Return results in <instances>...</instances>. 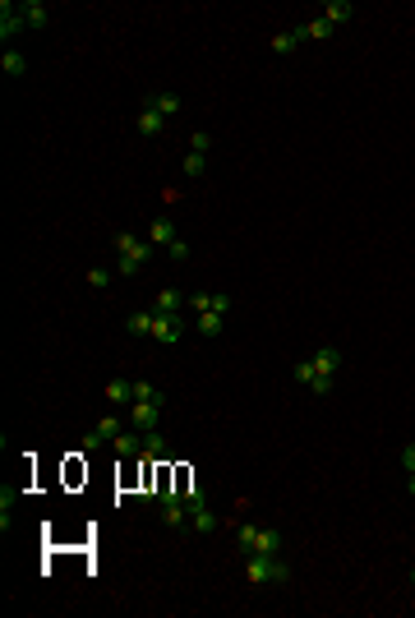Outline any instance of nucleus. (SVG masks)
I'll return each mask as SVG.
<instances>
[{"label":"nucleus","instance_id":"f257e3e1","mask_svg":"<svg viewBox=\"0 0 415 618\" xmlns=\"http://www.w3.org/2000/svg\"><path fill=\"white\" fill-rule=\"evenodd\" d=\"M245 577H250V586H263V582H286V577H291V567H286L277 554H250V563H245Z\"/></svg>","mask_w":415,"mask_h":618},{"label":"nucleus","instance_id":"f03ea898","mask_svg":"<svg viewBox=\"0 0 415 618\" xmlns=\"http://www.w3.org/2000/svg\"><path fill=\"white\" fill-rule=\"evenodd\" d=\"M240 549L245 554H277V549H282V535L268 531V526H240Z\"/></svg>","mask_w":415,"mask_h":618},{"label":"nucleus","instance_id":"7ed1b4c3","mask_svg":"<svg viewBox=\"0 0 415 618\" xmlns=\"http://www.w3.org/2000/svg\"><path fill=\"white\" fill-rule=\"evenodd\" d=\"M337 365H342V356H337V346H319V356H314V369H319V383H314L309 392H328L332 383H337Z\"/></svg>","mask_w":415,"mask_h":618},{"label":"nucleus","instance_id":"20e7f679","mask_svg":"<svg viewBox=\"0 0 415 618\" xmlns=\"http://www.w3.org/2000/svg\"><path fill=\"white\" fill-rule=\"evenodd\" d=\"M185 314H153V341H162V346H175V341L185 337Z\"/></svg>","mask_w":415,"mask_h":618},{"label":"nucleus","instance_id":"39448f33","mask_svg":"<svg viewBox=\"0 0 415 618\" xmlns=\"http://www.w3.org/2000/svg\"><path fill=\"white\" fill-rule=\"evenodd\" d=\"M116 438H121V416H116V411H106V416L97 420L93 434H83V448H88V453H97L102 443H116Z\"/></svg>","mask_w":415,"mask_h":618},{"label":"nucleus","instance_id":"423d86ee","mask_svg":"<svg viewBox=\"0 0 415 618\" xmlns=\"http://www.w3.org/2000/svg\"><path fill=\"white\" fill-rule=\"evenodd\" d=\"M166 401H130V425L138 434H148V429H157V416H162Z\"/></svg>","mask_w":415,"mask_h":618},{"label":"nucleus","instance_id":"0eeeda50","mask_svg":"<svg viewBox=\"0 0 415 618\" xmlns=\"http://www.w3.org/2000/svg\"><path fill=\"white\" fill-rule=\"evenodd\" d=\"M153 249H157L153 240H138V249H130V254H121V277H134V272L143 268L148 259H153Z\"/></svg>","mask_w":415,"mask_h":618},{"label":"nucleus","instance_id":"6e6552de","mask_svg":"<svg viewBox=\"0 0 415 618\" xmlns=\"http://www.w3.org/2000/svg\"><path fill=\"white\" fill-rule=\"evenodd\" d=\"M19 28H28V24H24V9H19V5H9V0H5V5H0V37L9 42V37H14Z\"/></svg>","mask_w":415,"mask_h":618},{"label":"nucleus","instance_id":"1a4fd4ad","mask_svg":"<svg viewBox=\"0 0 415 618\" xmlns=\"http://www.w3.org/2000/svg\"><path fill=\"white\" fill-rule=\"evenodd\" d=\"M162 120H166V115H162V111H153V106H148V102H143V111H138V120H134V130H138V134H143V139H157V134H162Z\"/></svg>","mask_w":415,"mask_h":618},{"label":"nucleus","instance_id":"9d476101","mask_svg":"<svg viewBox=\"0 0 415 618\" xmlns=\"http://www.w3.org/2000/svg\"><path fill=\"white\" fill-rule=\"evenodd\" d=\"M162 522L175 526V531H190V508H185V498H175V503H162Z\"/></svg>","mask_w":415,"mask_h":618},{"label":"nucleus","instance_id":"9b49d317","mask_svg":"<svg viewBox=\"0 0 415 618\" xmlns=\"http://www.w3.org/2000/svg\"><path fill=\"white\" fill-rule=\"evenodd\" d=\"M217 526H222V517H217L212 513V508H194V513H190V531H199V535H208V531H217Z\"/></svg>","mask_w":415,"mask_h":618},{"label":"nucleus","instance_id":"f8f14e48","mask_svg":"<svg viewBox=\"0 0 415 618\" xmlns=\"http://www.w3.org/2000/svg\"><path fill=\"white\" fill-rule=\"evenodd\" d=\"M180 309H185V291H175V287L157 291V305H153V314H180Z\"/></svg>","mask_w":415,"mask_h":618},{"label":"nucleus","instance_id":"ddd939ff","mask_svg":"<svg viewBox=\"0 0 415 618\" xmlns=\"http://www.w3.org/2000/svg\"><path fill=\"white\" fill-rule=\"evenodd\" d=\"M300 42H309V33H304V28H286V33H277V37H272V51H277V56H286V51H295Z\"/></svg>","mask_w":415,"mask_h":618},{"label":"nucleus","instance_id":"4468645a","mask_svg":"<svg viewBox=\"0 0 415 618\" xmlns=\"http://www.w3.org/2000/svg\"><path fill=\"white\" fill-rule=\"evenodd\" d=\"M323 19H328L332 28H337V24H351V19H355V5H351V0H328V5H323Z\"/></svg>","mask_w":415,"mask_h":618},{"label":"nucleus","instance_id":"2eb2a0df","mask_svg":"<svg viewBox=\"0 0 415 618\" xmlns=\"http://www.w3.org/2000/svg\"><path fill=\"white\" fill-rule=\"evenodd\" d=\"M148 240H153V244H175V222L171 217H157L153 227H148Z\"/></svg>","mask_w":415,"mask_h":618},{"label":"nucleus","instance_id":"dca6fc26","mask_svg":"<svg viewBox=\"0 0 415 618\" xmlns=\"http://www.w3.org/2000/svg\"><path fill=\"white\" fill-rule=\"evenodd\" d=\"M106 401H111V406H130V401H134V383H125V378L106 383Z\"/></svg>","mask_w":415,"mask_h":618},{"label":"nucleus","instance_id":"f3484780","mask_svg":"<svg viewBox=\"0 0 415 618\" xmlns=\"http://www.w3.org/2000/svg\"><path fill=\"white\" fill-rule=\"evenodd\" d=\"M125 332H130V337H153V314H130V319H125Z\"/></svg>","mask_w":415,"mask_h":618},{"label":"nucleus","instance_id":"a211bd4d","mask_svg":"<svg viewBox=\"0 0 415 618\" xmlns=\"http://www.w3.org/2000/svg\"><path fill=\"white\" fill-rule=\"evenodd\" d=\"M148 106L162 111V115H180V97H175V93H153V97H148Z\"/></svg>","mask_w":415,"mask_h":618},{"label":"nucleus","instance_id":"6ab92c4d","mask_svg":"<svg viewBox=\"0 0 415 618\" xmlns=\"http://www.w3.org/2000/svg\"><path fill=\"white\" fill-rule=\"evenodd\" d=\"M222 328H226V314H217V309L199 314V332H203V337H222Z\"/></svg>","mask_w":415,"mask_h":618},{"label":"nucleus","instance_id":"aec40b11","mask_svg":"<svg viewBox=\"0 0 415 618\" xmlns=\"http://www.w3.org/2000/svg\"><path fill=\"white\" fill-rule=\"evenodd\" d=\"M19 9H24V24L28 28H46V5H42V0H28V5H19Z\"/></svg>","mask_w":415,"mask_h":618},{"label":"nucleus","instance_id":"412c9836","mask_svg":"<svg viewBox=\"0 0 415 618\" xmlns=\"http://www.w3.org/2000/svg\"><path fill=\"white\" fill-rule=\"evenodd\" d=\"M143 457H171V448H166V438L157 434V429L143 434Z\"/></svg>","mask_w":415,"mask_h":618},{"label":"nucleus","instance_id":"4be33fe9","mask_svg":"<svg viewBox=\"0 0 415 618\" xmlns=\"http://www.w3.org/2000/svg\"><path fill=\"white\" fill-rule=\"evenodd\" d=\"M143 453V434H121L116 438V457H138Z\"/></svg>","mask_w":415,"mask_h":618},{"label":"nucleus","instance_id":"5701e85b","mask_svg":"<svg viewBox=\"0 0 415 618\" xmlns=\"http://www.w3.org/2000/svg\"><path fill=\"white\" fill-rule=\"evenodd\" d=\"M0 70H5L9 78H19V74H28V61L19 51H5V56H0Z\"/></svg>","mask_w":415,"mask_h":618},{"label":"nucleus","instance_id":"b1692460","mask_svg":"<svg viewBox=\"0 0 415 618\" xmlns=\"http://www.w3.org/2000/svg\"><path fill=\"white\" fill-rule=\"evenodd\" d=\"M291 374H295V383H304V388H314V383H319V369H314V360H295V369H291Z\"/></svg>","mask_w":415,"mask_h":618},{"label":"nucleus","instance_id":"393cba45","mask_svg":"<svg viewBox=\"0 0 415 618\" xmlns=\"http://www.w3.org/2000/svg\"><path fill=\"white\" fill-rule=\"evenodd\" d=\"M180 171L190 175V180H199V175L208 171V157H203V153H190V157H185V162H180Z\"/></svg>","mask_w":415,"mask_h":618},{"label":"nucleus","instance_id":"a878e982","mask_svg":"<svg viewBox=\"0 0 415 618\" xmlns=\"http://www.w3.org/2000/svg\"><path fill=\"white\" fill-rule=\"evenodd\" d=\"M185 309L208 314V309H212V296H208V291H194V296H185Z\"/></svg>","mask_w":415,"mask_h":618},{"label":"nucleus","instance_id":"bb28decb","mask_svg":"<svg viewBox=\"0 0 415 618\" xmlns=\"http://www.w3.org/2000/svg\"><path fill=\"white\" fill-rule=\"evenodd\" d=\"M134 401H166V397L157 392V383H134Z\"/></svg>","mask_w":415,"mask_h":618},{"label":"nucleus","instance_id":"cd10ccee","mask_svg":"<svg viewBox=\"0 0 415 618\" xmlns=\"http://www.w3.org/2000/svg\"><path fill=\"white\" fill-rule=\"evenodd\" d=\"M208 148H212V134H208V130H194V139H190V153H203V157H208Z\"/></svg>","mask_w":415,"mask_h":618},{"label":"nucleus","instance_id":"c85d7f7f","mask_svg":"<svg viewBox=\"0 0 415 618\" xmlns=\"http://www.w3.org/2000/svg\"><path fill=\"white\" fill-rule=\"evenodd\" d=\"M304 33L319 42V37H332V24H328V19H314V24H304Z\"/></svg>","mask_w":415,"mask_h":618},{"label":"nucleus","instance_id":"c756f323","mask_svg":"<svg viewBox=\"0 0 415 618\" xmlns=\"http://www.w3.org/2000/svg\"><path fill=\"white\" fill-rule=\"evenodd\" d=\"M111 244H116V249H121V254H130V249H138V240H134V235H130V231H121V235H111Z\"/></svg>","mask_w":415,"mask_h":618},{"label":"nucleus","instance_id":"7c9ffc66","mask_svg":"<svg viewBox=\"0 0 415 618\" xmlns=\"http://www.w3.org/2000/svg\"><path fill=\"white\" fill-rule=\"evenodd\" d=\"M166 254H171V263H185V259H190V244L175 240V244H166Z\"/></svg>","mask_w":415,"mask_h":618},{"label":"nucleus","instance_id":"2f4dec72","mask_svg":"<svg viewBox=\"0 0 415 618\" xmlns=\"http://www.w3.org/2000/svg\"><path fill=\"white\" fill-rule=\"evenodd\" d=\"M88 282L102 291V287H111V272H106V268H93V272H88Z\"/></svg>","mask_w":415,"mask_h":618},{"label":"nucleus","instance_id":"473e14b6","mask_svg":"<svg viewBox=\"0 0 415 618\" xmlns=\"http://www.w3.org/2000/svg\"><path fill=\"white\" fill-rule=\"evenodd\" d=\"M401 466H406V470H415V443H406V448H401Z\"/></svg>","mask_w":415,"mask_h":618},{"label":"nucleus","instance_id":"72a5a7b5","mask_svg":"<svg viewBox=\"0 0 415 618\" xmlns=\"http://www.w3.org/2000/svg\"><path fill=\"white\" fill-rule=\"evenodd\" d=\"M212 309L226 314V309H231V296H222V291H217V296H212Z\"/></svg>","mask_w":415,"mask_h":618},{"label":"nucleus","instance_id":"f704fd0d","mask_svg":"<svg viewBox=\"0 0 415 618\" xmlns=\"http://www.w3.org/2000/svg\"><path fill=\"white\" fill-rule=\"evenodd\" d=\"M406 494H415V470H406Z\"/></svg>","mask_w":415,"mask_h":618},{"label":"nucleus","instance_id":"c9c22d12","mask_svg":"<svg viewBox=\"0 0 415 618\" xmlns=\"http://www.w3.org/2000/svg\"><path fill=\"white\" fill-rule=\"evenodd\" d=\"M411 586H415V567H411Z\"/></svg>","mask_w":415,"mask_h":618}]
</instances>
